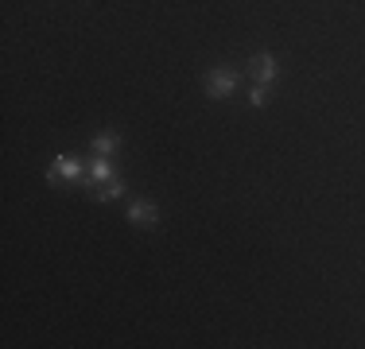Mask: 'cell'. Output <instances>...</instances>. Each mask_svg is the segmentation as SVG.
<instances>
[{
	"label": "cell",
	"mask_w": 365,
	"mask_h": 349,
	"mask_svg": "<svg viewBox=\"0 0 365 349\" xmlns=\"http://www.w3.org/2000/svg\"><path fill=\"white\" fill-rule=\"evenodd\" d=\"M237 90V70H210L206 74V93L210 98H230Z\"/></svg>",
	"instance_id": "1"
},
{
	"label": "cell",
	"mask_w": 365,
	"mask_h": 349,
	"mask_svg": "<svg viewBox=\"0 0 365 349\" xmlns=\"http://www.w3.org/2000/svg\"><path fill=\"white\" fill-rule=\"evenodd\" d=\"M128 222H133V225H140V229H152V225L160 222V214H155V206L148 202V198H140V202H133V206H128Z\"/></svg>",
	"instance_id": "2"
},
{
	"label": "cell",
	"mask_w": 365,
	"mask_h": 349,
	"mask_svg": "<svg viewBox=\"0 0 365 349\" xmlns=\"http://www.w3.org/2000/svg\"><path fill=\"white\" fill-rule=\"evenodd\" d=\"M253 74H257L260 85H272L276 78H280V63H276L272 55H257L253 58Z\"/></svg>",
	"instance_id": "3"
},
{
	"label": "cell",
	"mask_w": 365,
	"mask_h": 349,
	"mask_svg": "<svg viewBox=\"0 0 365 349\" xmlns=\"http://www.w3.org/2000/svg\"><path fill=\"white\" fill-rule=\"evenodd\" d=\"M47 179H82V163L74 155H55V167L47 171Z\"/></svg>",
	"instance_id": "4"
},
{
	"label": "cell",
	"mask_w": 365,
	"mask_h": 349,
	"mask_svg": "<svg viewBox=\"0 0 365 349\" xmlns=\"http://www.w3.org/2000/svg\"><path fill=\"white\" fill-rule=\"evenodd\" d=\"M93 155H109V152H117L120 147V136L117 132H101V136H93Z\"/></svg>",
	"instance_id": "5"
},
{
	"label": "cell",
	"mask_w": 365,
	"mask_h": 349,
	"mask_svg": "<svg viewBox=\"0 0 365 349\" xmlns=\"http://www.w3.org/2000/svg\"><path fill=\"white\" fill-rule=\"evenodd\" d=\"M90 179H93V182H109V179H117V174H113V167H109V160H106V155H98V160H93V167H90Z\"/></svg>",
	"instance_id": "6"
},
{
	"label": "cell",
	"mask_w": 365,
	"mask_h": 349,
	"mask_svg": "<svg viewBox=\"0 0 365 349\" xmlns=\"http://www.w3.org/2000/svg\"><path fill=\"white\" fill-rule=\"evenodd\" d=\"M120 194H125V179L117 174V179H109L106 187H101V194H98V198H120Z\"/></svg>",
	"instance_id": "7"
},
{
	"label": "cell",
	"mask_w": 365,
	"mask_h": 349,
	"mask_svg": "<svg viewBox=\"0 0 365 349\" xmlns=\"http://www.w3.org/2000/svg\"><path fill=\"white\" fill-rule=\"evenodd\" d=\"M249 101H253V105H264V101H268V85H260V82H257V85H253V93H249Z\"/></svg>",
	"instance_id": "8"
}]
</instances>
